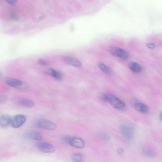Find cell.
I'll return each instance as SVG.
<instances>
[{
	"label": "cell",
	"mask_w": 162,
	"mask_h": 162,
	"mask_svg": "<svg viewBox=\"0 0 162 162\" xmlns=\"http://www.w3.org/2000/svg\"><path fill=\"white\" fill-rule=\"evenodd\" d=\"M24 137L29 140L37 141H40L42 138V134L39 132L36 131L28 132L25 134Z\"/></svg>",
	"instance_id": "obj_8"
},
{
	"label": "cell",
	"mask_w": 162,
	"mask_h": 162,
	"mask_svg": "<svg viewBox=\"0 0 162 162\" xmlns=\"http://www.w3.org/2000/svg\"><path fill=\"white\" fill-rule=\"evenodd\" d=\"M7 84L9 86L16 88L22 87L24 84L20 80L16 79L11 78L6 80Z\"/></svg>",
	"instance_id": "obj_11"
},
{
	"label": "cell",
	"mask_w": 162,
	"mask_h": 162,
	"mask_svg": "<svg viewBox=\"0 0 162 162\" xmlns=\"http://www.w3.org/2000/svg\"><path fill=\"white\" fill-rule=\"evenodd\" d=\"M97 65L100 69L105 73L109 74L111 72V70L110 68L104 63L99 62L98 63Z\"/></svg>",
	"instance_id": "obj_18"
},
{
	"label": "cell",
	"mask_w": 162,
	"mask_h": 162,
	"mask_svg": "<svg viewBox=\"0 0 162 162\" xmlns=\"http://www.w3.org/2000/svg\"><path fill=\"white\" fill-rule=\"evenodd\" d=\"M98 135L100 139L105 141L109 142L110 140V136L108 134L104 132H100Z\"/></svg>",
	"instance_id": "obj_19"
},
{
	"label": "cell",
	"mask_w": 162,
	"mask_h": 162,
	"mask_svg": "<svg viewBox=\"0 0 162 162\" xmlns=\"http://www.w3.org/2000/svg\"><path fill=\"white\" fill-rule=\"evenodd\" d=\"M38 62L39 65L43 66H46L48 65V63L42 59H39L38 61Z\"/></svg>",
	"instance_id": "obj_24"
},
{
	"label": "cell",
	"mask_w": 162,
	"mask_h": 162,
	"mask_svg": "<svg viewBox=\"0 0 162 162\" xmlns=\"http://www.w3.org/2000/svg\"><path fill=\"white\" fill-rule=\"evenodd\" d=\"M26 118L23 115H18L11 118V125L17 128L22 126L26 121Z\"/></svg>",
	"instance_id": "obj_5"
},
{
	"label": "cell",
	"mask_w": 162,
	"mask_h": 162,
	"mask_svg": "<svg viewBox=\"0 0 162 162\" xmlns=\"http://www.w3.org/2000/svg\"><path fill=\"white\" fill-rule=\"evenodd\" d=\"M7 2L12 6H16L17 3V0H6Z\"/></svg>",
	"instance_id": "obj_23"
},
{
	"label": "cell",
	"mask_w": 162,
	"mask_h": 162,
	"mask_svg": "<svg viewBox=\"0 0 162 162\" xmlns=\"http://www.w3.org/2000/svg\"><path fill=\"white\" fill-rule=\"evenodd\" d=\"M16 103L19 105L28 108H32L35 105L34 102L27 99H19L17 100Z\"/></svg>",
	"instance_id": "obj_12"
},
{
	"label": "cell",
	"mask_w": 162,
	"mask_h": 162,
	"mask_svg": "<svg viewBox=\"0 0 162 162\" xmlns=\"http://www.w3.org/2000/svg\"><path fill=\"white\" fill-rule=\"evenodd\" d=\"M142 153L145 156L151 157L155 158L157 156V153L155 151L150 149L144 148L142 150Z\"/></svg>",
	"instance_id": "obj_16"
},
{
	"label": "cell",
	"mask_w": 162,
	"mask_h": 162,
	"mask_svg": "<svg viewBox=\"0 0 162 162\" xmlns=\"http://www.w3.org/2000/svg\"><path fill=\"white\" fill-rule=\"evenodd\" d=\"M1 1L2 0H0V2H1Z\"/></svg>",
	"instance_id": "obj_30"
},
{
	"label": "cell",
	"mask_w": 162,
	"mask_h": 162,
	"mask_svg": "<svg viewBox=\"0 0 162 162\" xmlns=\"http://www.w3.org/2000/svg\"><path fill=\"white\" fill-rule=\"evenodd\" d=\"M72 137V136H64L62 139V141L65 143L69 144L70 140Z\"/></svg>",
	"instance_id": "obj_22"
},
{
	"label": "cell",
	"mask_w": 162,
	"mask_h": 162,
	"mask_svg": "<svg viewBox=\"0 0 162 162\" xmlns=\"http://www.w3.org/2000/svg\"><path fill=\"white\" fill-rule=\"evenodd\" d=\"M97 96L101 100L106 101V93L98 92L97 93Z\"/></svg>",
	"instance_id": "obj_20"
},
{
	"label": "cell",
	"mask_w": 162,
	"mask_h": 162,
	"mask_svg": "<svg viewBox=\"0 0 162 162\" xmlns=\"http://www.w3.org/2000/svg\"><path fill=\"white\" fill-rule=\"evenodd\" d=\"M69 144L75 148L82 149L85 146V143L82 139L77 137H72Z\"/></svg>",
	"instance_id": "obj_7"
},
{
	"label": "cell",
	"mask_w": 162,
	"mask_h": 162,
	"mask_svg": "<svg viewBox=\"0 0 162 162\" xmlns=\"http://www.w3.org/2000/svg\"><path fill=\"white\" fill-rule=\"evenodd\" d=\"M119 130L123 137L128 141H130L134 137L135 130L131 126L123 123L119 126Z\"/></svg>",
	"instance_id": "obj_1"
},
{
	"label": "cell",
	"mask_w": 162,
	"mask_h": 162,
	"mask_svg": "<svg viewBox=\"0 0 162 162\" xmlns=\"http://www.w3.org/2000/svg\"><path fill=\"white\" fill-rule=\"evenodd\" d=\"M162 112H161V113H160L159 114V118H160V119H161V118H162Z\"/></svg>",
	"instance_id": "obj_28"
},
{
	"label": "cell",
	"mask_w": 162,
	"mask_h": 162,
	"mask_svg": "<svg viewBox=\"0 0 162 162\" xmlns=\"http://www.w3.org/2000/svg\"><path fill=\"white\" fill-rule=\"evenodd\" d=\"M44 19V17L43 16H41L40 18H38V21H40L41 20L43 19Z\"/></svg>",
	"instance_id": "obj_27"
},
{
	"label": "cell",
	"mask_w": 162,
	"mask_h": 162,
	"mask_svg": "<svg viewBox=\"0 0 162 162\" xmlns=\"http://www.w3.org/2000/svg\"><path fill=\"white\" fill-rule=\"evenodd\" d=\"M134 106L135 109L140 113H146L149 110L148 106L140 101H136L134 104Z\"/></svg>",
	"instance_id": "obj_9"
},
{
	"label": "cell",
	"mask_w": 162,
	"mask_h": 162,
	"mask_svg": "<svg viewBox=\"0 0 162 162\" xmlns=\"http://www.w3.org/2000/svg\"><path fill=\"white\" fill-rule=\"evenodd\" d=\"M2 75V74L1 72H0V77H1Z\"/></svg>",
	"instance_id": "obj_29"
},
{
	"label": "cell",
	"mask_w": 162,
	"mask_h": 162,
	"mask_svg": "<svg viewBox=\"0 0 162 162\" xmlns=\"http://www.w3.org/2000/svg\"><path fill=\"white\" fill-rule=\"evenodd\" d=\"M45 73L57 80H60L62 78L61 73L52 68L47 70L45 71Z\"/></svg>",
	"instance_id": "obj_14"
},
{
	"label": "cell",
	"mask_w": 162,
	"mask_h": 162,
	"mask_svg": "<svg viewBox=\"0 0 162 162\" xmlns=\"http://www.w3.org/2000/svg\"><path fill=\"white\" fill-rule=\"evenodd\" d=\"M109 52L113 56L123 59H127L129 58V54L126 51L116 47L111 48L109 50Z\"/></svg>",
	"instance_id": "obj_4"
},
{
	"label": "cell",
	"mask_w": 162,
	"mask_h": 162,
	"mask_svg": "<svg viewBox=\"0 0 162 162\" xmlns=\"http://www.w3.org/2000/svg\"><path fill=\"white\" fill-rule=\"evenodd\" d=\"M11 118L7 115H3L0 117V127L5 128L11 125Z\"/></svg>",
	"instance_id": "obj_13"
},
{
	"label": "cell",
	"mask_w": 162,
	"mask_h": 162,
	"mask_svg": "<svg viewBox=\"0 0 162 162\" xmlns=\"http://www.w3.org/2000/svg\"><path fill=\"white\" fill-rule=\"evenodd\" d=\"M63 60L65 62L72 66L78 67L82 66V64L77 59L69 56H65L63 57Z\"/></svg>",
	"instance_id": "obj_10"
},
{
	"label": "cell",
	"mask_w": 162,
	"mask_h": 162,
	"mask_svg": "<svg viewBox=\"0 0 162 162\" xmlns=\"http://www.w3.org/2000/svg\"><path fill=\"white\" fill-rule=\"evenodd\" d=\"M10 18L12 20L15 21H17L19 19V16L16 14L11 13L9 15Z\"/></svg>",
	"instance_id": "obj_21"
},
{
	"label": "cell",
	"mask_w": 162,
	"mask_h": 162,
	"mask_svg": "<svg viewBox=\"0 0 162 162\" xmlns=\"http://www.w3.org/2000/svg\"><path fill=\"white\" fill-rule=\"evenodd\" d=\"M129 69L132 71L138 73L142 70V67L139 64L135 62H131L128 65Z\"/></svg>",
	"instance_id": "obj_15"
},
{
	"label": "cell",
	"mask_w": 162,
	"mask_h": 162,
	"mask_svg": "<svg viewBox=\"0 0 162 162\" xmlns=\"http://www.w3.org/2000/svg\"><path fill=\"white\" fill-rule=\"evenodd\" d=\"M147 47L151 49H154L155 48V45L154 44L152 43L148 44L147 45Z\"/></svg>",
	"instance_id": "obj_25"
},
{
	"label": "cell",
	"mask_w": 162,
	"mask_h": 162,
	"mask_svg": "<svg viewBox=\"0 0 162 162\" xmlns=\"http://www.w3.org/2000/svg\"><path fill=\"white\" fill-rule=\"evenodd\" d=\"M123 152H124V151H123L122 148H119L117 149V152L118 155H122Z\"/></svg>",
	"instance_id": "obj_26"
},
{
	"label": "cell",
	"mask_w": 162,
	"mask_h": 162,
	"mask_svg": "<svg viewBox=\"0 0 162 162\" xmlns=\"http://www.w3.org/2000/svg\"><path fill=\"white\" fill-rule=\"evenodd\" d=\"M71 159L72 161L75 162H83L85 160V156L80 153H75L72 156Z\"/></svg>",
	"instance_id": "obj_17"
},
{
	"label": "cell",
	"mask_w": 162,
	"mask_h": 162,
	"mask_svg": "<svg viewBox=\"0 0 162 162\" xmlns=\"http://www.w3.org/2000/svg\"><path fill=\"white\" fill-rule=\"evenodd\" d=\"M106 102H108L114 108L118 110L124 109L126 107V105L117 97L110 93H106Z\"/></svg>",
	"instance_id": "obj_2"
},
{
	"label": "cell",
	"mask_w": 162,
	"mask_h": 162,
	"mask_svg": "<svg viewBox=\"0 0 162 162\" xmlns=\"http://www.w3.org/2000/svg\"><path fill=\"white\" fill-rule=\"evenodd\" d=\"M38 150L42 152L46 153H53L55 151V147L50 143L45 142H39L37 144Z\"/></svg>",
	"instance_id": "obj_6"
},
{
	"label": "cell",
	"mask_w": 162,
	"mask_h": 162,
	"mask_svg": "<svg viewBox=\"0 0 162 162\" xmlns=\"http://www.w3.org/2000/svg\"><path fill=\"white\" fill-rule=\"evenodd\" d=\"M36 126L40 128L47 130H53L57 126L53 123L45 119H40L35 123Z\"/></svg>",
	"instance_id": "obj_3"
}]
</instances>
